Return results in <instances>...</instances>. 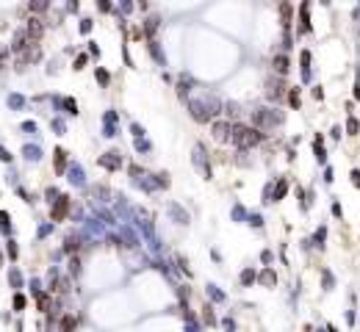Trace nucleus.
Wrapping results in <instances>:
<instances>
[{"label":"nucleus","mask_w":360,"mask_h":332,"mask_svg":"<svg viewBox=\"0 0 360 332\" xmlns=\"http://www.w3.org/2000/svg\"><path fill=\"white\" fill-rule=\"evenodd\" d=\"M239 142L241 144H255V142H258V136H255V130H247V127H241V130H239Z\"/></svg>","instance_id":"f257e3e1"}]
</instances>
